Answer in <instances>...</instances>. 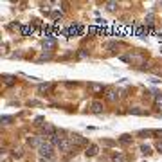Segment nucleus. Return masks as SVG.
I'll return each mask as SVG.
<instances>
[{
  "mask_svg": "<svg viewBox=\"0 0 162 162\" xmlns=\"http://www.w3.org/2000/svg\"><path fill=\"white\" fill-rule=\"evenodd\" d=\"M70 142H72L74 146H87L89 140L85 139V137H81V135H78V133H74L72 137H70Z\"/></svg>",
  "mask_w": 162,
  "mask_h": 162,
  "instance_id": "nucleus-2",
  "label": "nucleus"
},
{
  "mask_svg": "<svg viewBox=\"0 0 162 162\" xmlns=\"http://www.w3.org/2000/svg\"><path fill=\"white\" fill-rule=\"evenodd\" d=\"M97 151H99V148H97L96 144H90V146L87 148V151H85V153H87V157H96Z\"/></svg>",
  "mask_w": 162,
  "mask_h": 162,
  "instance_id": "nucleus-5",
  "label": "nucleus"
},
{
  "mask_svg": "<svg viewBox=\"0 0 162 162\" xmlns=\"http://www.w3.org/2000/svg\"><path fill=\"white\" fill-rule=\"evenodd\" d=\"M9 121H11V117H8V115L2 117V123H4V124H9Z\"/></svg>",
  "mask_w": 162,
  "mask_h": 162,
  "instance_id": "nucleus-19",
  "label": "nucleus"
},
{
  "mask_svg": "<svg viewBox=\"0 0 162 162\" xmlns=\"http://www.w3.org/2000/svg\"><path fill=\"white\" fill-rule=\"evenodd\" d=\"M59 151H70V149H72V142H70V140H67V139H63L61 140V142H59Z\"/></svg>",
  "mask_w": 162,
  "mask_h": 162,
  "instance_id": "nucleus-3",
  "label": "nucleus"
},
{
  "mask_svg": "<svg viewBox=\"0 0 162 162\" xmlns=\"http://www.w3.org/2000/svg\"><path fill=\"white\" fill-rule=\"evenodd\" d=\"M33 31H34V27H33V25H22L20 33H22L23 36H25V34H29V33H33Z\"/></svg>",
  "mask_w": 162,
  "mask_h": 162,
  "instance_id": "nucleus-8",
  "label": "nucleus"
},
{
  "mask_svg": "<svg viewBox=\"0 0 162 162\" xmlns=\"http://www.w3.org/2000/svg\"><path fill=\"white\" fill-rule=\"evenodd\" d=\"M36 124H43V117H38L36 119Z\"/></svg>",
  "mask_w": 162,
  "mask_h": 162,
  "instance_id": "nucleus-21",
  "label": "nucleus"
},
{
  "mask_svg": "<svg viewBox=\"0 0 162 162\" xmlns=\"http://www.w3.org/2000/svg\"><path fill=\"white\" fill-rule=\"evenodd\" d=\"M121 142H123V144H130V142H132V137H130V135H121Z\"/></svg>",
  "mask_w": 162,
  "mask_h": 162,
  "instance_id": "nucleus-11",
  "label": "nucleus"
},
{
  "mask_svg": "<svg viewBox=\"0 0 162 162\" xmlns=\"http://www.w3.org/2000/svg\"><path fill=\"white\" fill-rule=\"evenodd\" d=\"M114 162H124V157L123 155H114V159H112Z\"/></svg>",
  "mask_w": 162,
  "mask_h": 162,
  "instance_id": "nucleus-16",
  "label": "nucleus"
},
{
  "mask_svg": "<svg viewBox=\"0 0 162 162\" xmlns=\"http://www.w3.org/2000/svg\"><path fill=\"white\" fill-rule=\"evenodd\" d=\"M106 99H108V101H115V99H117V92L110 90V92H108V96H106Z\"/></svg>",
  "mask_w": 162,
  "mask_h": 162,
  "instance_id": "nucleus-10",
  "label": "nucleus"
},
{
  "mask_svg": "<svg viewBox=\"0 0 162 162\" xmlns=\"http://www.w3.org/2000/svg\"><path fill=\"white\" fill-rule=\"evenodd\" d=\"M160 115H162V112H160Z\"/></svg>",
  "mask_w": 162,
  "mask_h": 162,
  "instance_id": "nucleus-23",
  "label": "nucleus"
},
{
  "mask_svg": "<svg viewBox=\"0 0 162 162\" xmlns=\"http://www.w3.org/2000/svg\"><path fill=\"white\" fill-rule=\"evenodd\" d=\"M157 149H159V151L162 153V142H157Z\"/></svg>",
  "mask_w": 162,
  "mask_h": 162,
  "instance_id": "nucleus-22",
  "label": "nucleus"
},
{
  "mask_svg": "<svg viewBox=\"0 0 162 162\" xmlns=\"http://www.w3.org/2000/svg\"><path fill=\"white\" fill-rule=\"evenodd\" d=\"M90 106H92L90 110L94 112V114H101V112H103V104L99 103V101H94V103L90 104Z\"/></svg>",
  "mask_w": 162,
  "mask_h": 162,
  "instance_id": "nucleus-6",
  "label": "nucleus"
},
{
  "mask_svg": "<svg viewBox=\"0 0 162 162\" xmlns=\"http://www.w3.org/2000/svg\"><path fill=\"white\" fill-rule=\"evenodd\" d=\"M54 40H51V38H45L43 40V49H47V51H51V49H54Z\"/></svg>",
  "mask_w": 162,
  "mask_h": 162,
  "instance_id": "nucleus-7",
  "label": "nucleus"
},
{
  "mask_svg": "<svg viewBox=\"0 0 162 162\" xmlns=\"http://www.w3.org/2000/svg\"><path fill=\"white\" fill-rule=\"evenodd\" d=\"M146 23H148V25H151V23H153V15H148V18H146Z\"/></svg>",
  "mask_w": 162,
  "mask_h": 162,
  "instance_id": "nucleus-18",
  "label": "nucleus"
},
{
  "mask_svg": "<svg viewBox=\"0 0 162 162\" xmlns=\"http://www.w3.org/2000/svg\"><path fill=\"white\" fill-rule=\"evenodd\" d=\"M106 9H108V11H115V9H117V2H114V0L106 2Z\"/></svg>",
  "mask_w": 162,
  "mask_h": 162,
  "instance_id": "nucleus-9",
  "label": "nucleus"
},
{
  "mask_svg": "<svg viewBox=\"0 0 162 162\" xmlns=\"http://www.w3.org/2000/svg\"><path fill=\"white\" fill-rule=\"evenodd\" d=\"M13 155H15V157H22V149H15Z\"/></svg>",
  "mask_w": 162,
  "mask_h": 162,
  "instance_id": "nucleus-20",
  "label": "nucleus"
},
{
  "mask_svg": "<svg viewBox=\"0 0 162 162\" xmlns=\"http://www.w3.org/2000/svg\"><path fill=\"white\" fill-rule=\"evenodd\" d=\"M155 104H157V106H162V96L155 97Z\"/></svg>",
  "mask_w": 162,
  "mask_h": 162,
  "instance_id": "nucleus-17",
  "label": "nucleus"
},
{
  "mask_svg": "<svg viewBox=\"0 0 162 162\" xmlns=\"http://www.w3.org/2000/svg\"><path fill=\"white\" fill-rule=\"evenodd\" d=\"M90 89L94 90V92H101V90H103V87H101V85H96V83H92V85H90Z\"/></svg>",
  "mask_w": 162,
  "mask_h": 162,
  "instance_id": "nucleus-14",
  "label": "nucleus"
},
{
  "mask_svg": "<svg viewBox=\"0 0 162 162\" xmlns=\"http://www.w3.org/2000/svg\"><path fill=\"white\" fill-rule=\"evenodd\" d=\"M52 149H54V148H52L51 142H43L42 146L38 148V153L42 155V157H45V159H51V157H52Z\"/></svg>",
  "mask_w": 162,
  "mask_h": 162,
  "instance_id": "nucleus-1",
  "label": "nucleus"
},
{
  "mask_svg": "<svg viewBox=\"0 0 162 162\" xmlns=\"http://www.w3.org/2000/svg\"><path fill=\"white\" fill-rule=\"evenodd\" d=\"M140 151H142L144 155H149V153H151V148H149V146H140Z\"/></svg>",
  "mask_w": 162,
  "mask_h": 162,
  "instance_id": "nucleus-15",
  "label": "nucleus"
},
{
  "mask_svg": "<svg viewBox=\"0 0 162 162\" xmlns=\"http://www.w3.org/2000/svg\"><path fill=\"white\" fill-rule=\"evenodd\" d=\"M27 142H29L31 146H36V148H40L42 144H43L42 137H29V139H27Z\"/></svg>",
  "mask_w": 162,
  "mask_h": 162,
  "instance_id": "nucleus-4",
  "label": "nucleus"
},
{
  "mask_svg": "<svg viewBox=\"0 0 162 162\" xmlns=\"http://www.w3.org/2000/svg\"><path fill=\"white\" fill-rule=\"evenodd\" d=\"M49 89H51V83H45V85H40V87H38L40 92H47Z\"/></svg>",
  "mask_w": 162,
  "mask_h": 162,
  "instance_id": "nucleus-13",
  "label": "nucleus"
},
{
  "mask_svg": "<svg viewBox=\"0 0 162 162\" xmlns=\"http://www.w3.org/2000/svg\"><path fill=\"white\" fill-rule=\"evenodd\" d=\"M130 112H132L133 115H144V114H146V112H144V110H140V108H132Z\"/></svg>",
  "mask_w": 162,
  "mask_h": 162,
  "instance_id": "nucleus-12",
  "label": "nucleus"
}]
</instances>
